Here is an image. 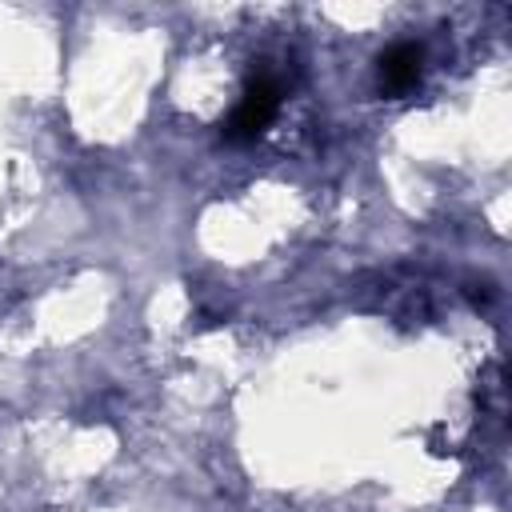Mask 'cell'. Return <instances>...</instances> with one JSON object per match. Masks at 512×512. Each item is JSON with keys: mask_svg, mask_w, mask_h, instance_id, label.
Instances as JSON below:
<instances>
[{"mask_svg": "<svg viewBox=\"0 0 512 512\" xmlns=\"http://www.w3.org/2000/svg\"><path fill=\"white\" fill-rule=\"evenodd\" d=\"M280 96H284V84L272 68H256L244 84V96L236 100L232 116L224 120V140L228 144H252L264 136V128L276 120L280 112Z\"/></svg>", "mask_w": 512, "mask_h": 512, "instance_id": "obj_1", "label": "cell"}, {"mask_svg": "<svg viewBox=\"0 0 512 512\" xmlns=\"http://www.w3.org/2000/svg\"><path fill=\"white\" fill-rule=\"evenodd\" d=\"M420 76H424V48L420 44H408V40H400V44H392L384 56H380V64H376V84H380V92L384 96H408L416 84H420Z\"/></svg>", "mask_w": 512, "mask_h": 512, "instance_id": "obj_2", "label": "cell"}]
</instances>
